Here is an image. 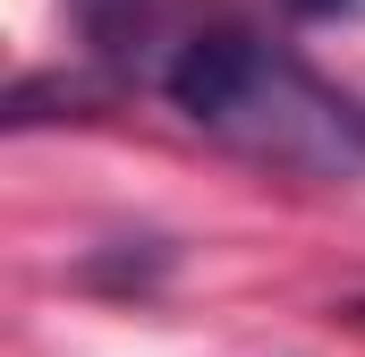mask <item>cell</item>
Instances as JSON below:
<instances>
[{
  "mask_svg": "<svg viewBox=\"0 0 365 357\" xmlns=\"http://www.w3.org/2000/svg\"><path fill=\"white\" fill-rule=\"evenodd\" d=\"M162 94L187 128H204L212 145H230L264 171L365 178V102L272 34L195 26L162 60Z\"/></svg>",
  "mask_w": 365,
  "mask_h": 357,
  "instance_id": "obj_1",
  "label": "cell"
},
{
  "mask_svg": "<svg viewBox=\"0 0 365 357\" xmlns=\"http://www.w3.org/2000/svg\"><path fill=\"white\" fill-rule=\"evenodd\" d=\"M170 9H179V0H68L86 51H93V60H110V69L153 60V43H162V60H170V51L187 43V34H170ZM153 77H162V69H153Z\"/></svg>",
  "mask_w": 365,
  "mask_h": 357,
  "instance_id": "obj_2",
  "label": "cell"
},
{
  "mask_svg": "<svg viewBox=\"0 0 365 357\" xmlns=\"http://www.w3.org/2000/svg\"><path fill=\"white\" fill-rule=\"evenodd\" d=\"M340 315H349V323H365V298H349V306H340Z\"/></svg>",
  "mask_w": 365,
  "mask_h": 357,
  "instance_id": "obj_4",
  "label": "cell"
},
{
  "mask_svg": "<svg viewBox=\"0 0 365 357\" xmlns=\"http://www.w3.org/2000/svg\"><path fill=\"white\" fill-rule=\"evenodd\" d=\"M297 17H365V0H289Z\"/></svg>",
  "mask_w": 365,
  "mask_h": 357,
  "instance_id": "obj_3",
  "label": "cell"
}]
</instances>
